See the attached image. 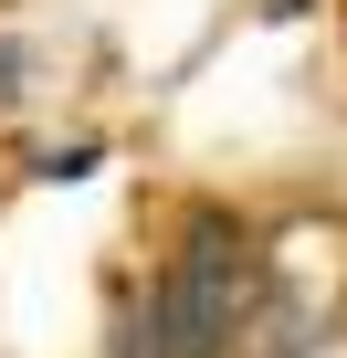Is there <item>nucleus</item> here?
I'll return each instance as SVG.
<instances>
[{
    "label": "nucleus",
    "instance_id": "f257e3e1",
    "mask_svg": "<svg viewBox=\"0 0 347 358\" xmlns=\"http://www.w3.org/2000/svg\"><path fill=\"white\" fill-rule=\"evenodd\" d=\"M116 358H158V348H147V327H126V348H116Z\"/></svg>",
    "mask_w": 347,
    "mask_h": 358
}]
</instances>
